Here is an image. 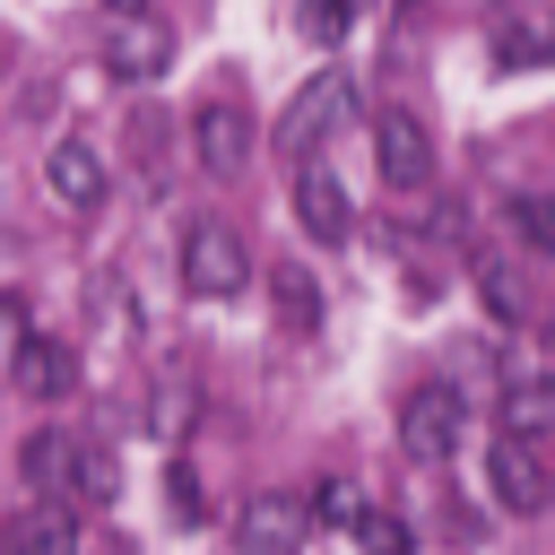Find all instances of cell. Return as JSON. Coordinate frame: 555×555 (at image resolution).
Returning <instances> with one entry per match:
<instances>
[{
    "mask_svg": "<svg viewBox=\"0 0 555 555\" xmlns=\"http://www.w3.org/2000/svg\"><path fill=\"white\" fill-rule=\"evenodd\" d=\"M191 156H199L217 182H243V173H251V156H260V121H251L243 87H208V95L191 104Z\"/></svg>",
    "mask_w": 555,
    "mask_h": 555,
    "instance_id": "1",
    "label": "cell"
},
{
    "mask_svg": "<svg viewBox=\"0 0 555 555\" xmlns=\"http://www.w3.org/2000/svg\"><path fill=\"white\" fill-rule=\"evenodd\" d=\"M338 121H356V69H312V78L286 95V113H278V147L304 165Z\"/></svg>",
    "mask_w": 555,
    "mask_h": 555,
    "instance_id": "2",
    "label": "cell"
},
{
    "mask_svg": "<svg viewBox=\"0 0 555 555\" xmlns=\"http://www.w3.org/2000/svg\"><path fill=\"white\" fill-rule=\"evenodd\" d=\"M182 286H191L199 304L243 295V286H251V251H243V234L217 225V217H191V225H182Z\"/></svg>",
    "mask_w": 555,
    "mask_h": 555,
    "instance_id": "3",
    "label": "cell"
},
{
    "mask_svg": "<svg viewBox=\"0 0 555 555\" xmlns=\"http://www.w3.org/2000/svg\"><path fill=\"white\" fill-rule=\"evenodd\" d=\"M399 442H408V460L442 468V460L460 451V390H451V382H416V390L399 399Z\"/></svg>",
    "mask_w": 555,
    "mask_h": 555,
    "instance_id": "4",
    "label": "cell"
},
{
    "mask_svg": "<svg viewBox=\"0 0 555 555\" xmlns=\"http://www.w3.org/2000/svg\"><path fill=\"white\" fill-rule=\"evenodd\" d=\"M546 460H538V442H520V434H494L486 442V494L512 512V520H538L546 512Z\"/></svg>",
    "mask_w": 555,
    "mask_h": 555,
    "instance_id": "5",
    "label": "cell"
},
{
    "mask_svg": "<svg viewBox=\"0 0 555 555\" xmlns=\"http://www.w3.org/2000/svg\"><path fill=\"white\" fill-rule=\"evenodd\" d=\"M234 538H243V555H304V538H312V512H304V494H286V486H260V494H243V512H234Z\"/></svg>",
    "mask_w": 555,
    "mask_h": 555,
    "instance_id": "6",
    "label": "cell"
},
{
    "mask_svg": "<svg viewBox=\"0 0 555 555\" xmlns=\"http://www.w3.org/2000/svg\"><path fill=\"white\" fill-rule=\"evenodd\" d=\"M373 165H382L390 191H425V182H434V139H425V121H416L408 104L373 113Z\"/></svg>",
    "mask_w": 555,
    "mask_h": 555,
    "instance_id": "7",
    "label": "cell"
},
{
    "mask_svg": "<svg viewBox=\"0 0 555 555\" xmlns=\"http://www.w3.org/2000/svg\"><path fill=\"white\" fill-rule=\"evenodd\" d=\"M165 61H173V35H165L156 17H104V69H113V78L156 87Z\"/></svg>",
    "mask_w": 555,
    "mask_h": 555,
    "instance_id": "8",
    "label": "cell"
},
{
    "mask_svg": "<svg viewBox=\"0 0 555 555\" xmlns=\"http://www.w3.org/2000/svg\"><path fill=\"white\" fill-rule=\"evenodd\" d=\"M295 217H304L312 243H347V234H356V199H347V182H338L321 156L295 165Z\"/></svg>",
    "mask_w": 555,
    "mask_h": 555,
    "instance_id": "9",
    "label": "cell"
},
{
    "mask_svg": "<svg viewBox=\"0 0 555 555\" xmlns=\"http://www.w3.org/2000/svg\"><path fill=\"white\" fill-rule=\"evenodd\" d=\"M0 555H78V503H52V494L17 503L0 520Z\"/></svg>",
    "mask_w": 555,
    "mask_h": 555,
    "instance_id": "10",
    "label": "cell"
},
{
    "mask_svg": "<svg viewBox=\"0 0 555 555\" xmlns=\"http://www.w3.org/2000/svg\"><path fill=\"white\" fill-rule=\"evenodd\" d=\"M9 382H17L26 399H69V382H78V347H69V338L26 330V338L9 347Z\"/></svg>",
    "mask_w": 555,
    "mask_h": 555,
    "instance_id": "11",
    "label": "cell"
},
{
    "mask_svg": "<svg viewBox=\"0 0 555 555\" xmlns=\"http://www.w3.org/2000/svg\"><path fill=\"white\" fill-rule=\"evenodd\" d=\"M43 182H52V199H61V208H95V199H104V156H95L87 139H52Z\"/></svg>",
    "mask_w": 555,
    "mask_h": 555,
    "instance_id": "12",
    "label": "cell"
},
{
    "mask_svg": "<svg viewBox=\"0 0 555 555\" xmlns=\"http://www.w3.org/2000/svg\"><path fill=\"white\" fill-rule=\"evenodd\" d=\"M269 312H278L295 338H304V330H321V278H312V269H295V260H278V269H269Z\"/></svg>",
    "mask_w": 555,
    "mask_h": 555,
    "instance_id": "13",
    "label": "cell"
},
{
    "mask_svg": "<svg viewBox=\"0 0 555 555\" xmlns=\"http://www.w3.org/2000/svg\"><path fill=\"white\" fill-rule=\"evenodd\" d=\"M69 503H87V512H104L113 494H121V460L104 451V442H69Z\"/></svg>",
    "mask_w": 555,
    "mask_h": 555,
    "instance_id": "14",
    "label": "cell"
},
{
    "mask_svg": "<svg viewBox=\"0 0 555 555\" xmlns=\"http://www.w3.org/2000/svg\"><path fill=\"white\" fill-rule=\"evenodd\" d=\"M555 425V390L538 382V373H512V390H503V434H520V442H538Z\"/></svg>",
    "mask_w": 555,
    "mask_h": 555,
    "instance_id": "15",
    "label": "cell"
},
{
    "mask_svg": "<svg viewBox=\"0 0 555 555\" xmlns=\"http://www.w3.org/2000/svg\"><path fill=\"white\" fill-rule=\"evenodd\" d=\"M17 477H26L35 494H52V486L69 477V434H61V425H52V434H35V442L17 451Z\"/></svg>",
    "mask_w": 555,
    "mask_h": 555,
    "instance_id": "16",
    "label": "cell"
},
{
    "mask_svg": "<svg viewBox=\"0 0 555 555\" xmlns=\"http://www.w3.org/2000/svg\"><path fill=\"white\" fill-rule=\"evenodd\" d=\"M304 512H312V529H347V520H356L364 503H356V486H347V477H312Z\"/></svg>",
    "mask_w": 555,
    "mask_h": 555,
    "instance_id": "17",
    "label": "cell"
},
{
    "mask_svg": "<svg viewBox=\"0 0 555 555\" xmlns=\"http://www.w3.org/2000/svg\"><path fill=\"white\" fill-rule=\"evenodd\" d=\"M347 529H356V546H364V555H416V538H408V520H399V512H356Z\"/></svg>",
    "mask_w": 555,
    "mask_h": 555,
    "instance_id": "18",
    "label": "cell"
},
{
    "mask_svg": "<svg viewBox=\"0 0 555 555\" xmlns=\"http://www.w3.org/2000/svg\"><path fill=\"white\" fill-rule=\"evenodd\" d=\"M364 9H373V0H312V9H304V26H312L321 43H338V35H347Z\"/></svg>",
    "mask_w": 555,
    "mask_h": 555,
    "instance_id": "19",
    "label": "cell"
},
{
    "mask_svg": "<svg viewBox=\"0 0 555 555\" xmlns=\"http://www.w3.org/2000/svg\"><path fill=\"white\" fill-rule=\"evenodd\" d=\"M147 425H156V442H182V434H191V390H182V382L156 390V416H147Z\"/></svg>",
    "mask_w": 555,
    "mask_h": 555,
    "instance_id": "20",
    "label": "cell"
},
{
    "mask_svg": "<svg viewBox=\"0 0 555 555\" xmlns=\"http://www.w3.org/2000/svg\"><path fill=\"white\" fill-rule=\"evenodd\" d=\"M512 225H520V243H529V251H555V225H546V199H529V191H520V199H512Z\"/></svg>",
    "mask_w": 555,
    "mask_h": 555,
    "instance_id": "21",
    "label": "cell"
},
{
    "mask_svg": "<svg viewBox=\"0 0 555 555\" xmlns=\"http://www.w3.org/2000/svg\"><path fill=\"white\" fill-rule=\"evenodd\" d=\"M477 286H486V304H494L503 321H520V312H529V304H520V286H512V269H486Z\"/></svg>",
    "mask_w": 555,
    "mask_h": 555,
    "instance_id": "22",
    "label": "cell"
},
{
    "mask_svg": "<svg viewBox=\"0 0 555 555\" xmlns=\"http://www.w3.org/2000/svg\"><path fill=\"white\" fill-rule=\"evenodd\" d=\"M165 486H173V494H165V503H173V520H199V477H191L182 460H173V477H165Z\"/></svg>",
    "mask_w": 555,
    "mask_h": 555,
    "instance_id": "23",
    "label": "cell"
},
{
    "mask_svg": "<svg viewBox=\"0 0 555 555\" xmlns=\"http://www.w3.org/2000/svg\"><path fill=\"white\" fill-rule=\"evenodd\" d=\"M17 338H26V304H17V295H0V347H17Z\"/></svg>",
    "mask_w": 555,
    "mask_h": 555,
    "instance_id": "24",
    "label": "cell"
},
{
    "mask_svg": "<svg viewBox=\"0 0 555 555\" xmlns=\"http://www.w3.org/2000/svg\"><path fill=\"white\" fill-rule=\"evenodd\" d=\"M104 17H147V0H104Z\"/></svg>",
    "mask_w": 555,
    "mask_h": 555,
    "instance_id": "25",
    "label": "cell"
}]
</instances>
